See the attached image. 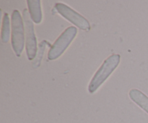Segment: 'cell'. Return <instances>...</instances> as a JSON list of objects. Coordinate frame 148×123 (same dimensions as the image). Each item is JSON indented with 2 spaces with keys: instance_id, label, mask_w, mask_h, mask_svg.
<instances>
[{
  "instance_id": "obj_2",
  "label": "cell",
  "mask_w": 148,
  "mask_h": 123,
  "mask_svg": "<svg viewBox=\"0 0 148 123\" xmlns=\"http://www.w3.org/2000/svg\"><path fill=\"white\" fill-rule=\"evenodd\" d=\"M12 47L16 56H20L25 46V30L24 21L18 10H15L12 13Z\"/></svg>"
},
{
  "instance_id": "obj_6",
  "label": "cell",
  "mask_w": 148,
  "mask_h": 123,
  "mask_svg": "<svg viewBox=\"0 0 148 123\" xmlns=\"http://www.w3.org/2000/svg\"><path fill=\"white\" fill-rule=\"evenodd\" d=\"M27 4L32 21L36 24L40 23L43 19L40 1L39 0H27Z\"/></svg>"
},
{
  "instance_id": "obj_4",
  "label": "cell",
  "mask_w": 148,
  "mask_h": 123,
  "mask_svg": "<svg viewBox=\"0 0 148 123\" xmlns=\"http://www.w3.org/2000/svg\"><path fill=\"white\" fill-rule=\"evenodd\" d=\"M23 21L25 30V47L26 54L29 60H33L36 58L38 52L37 39L35 34L34 25L27 9H25L23 12Z\"/></svg>"
},
{
  "instance_id": "obj_3",
  "label": "cell",
  "mask_w": 148,
  "mask_h": 123,
  "mask_svg": "<svg viewBox=\"0 0 148 123\" xmlns=\"http://www.w3.org/2000/svg\"><path fill=\"white\" fill-rule=\"evenodd\" d=\"M77 33L76 27L71 26L67 27L50 48L48 53V59L49 60H55L58 59L66 51L68 46L71 44Z\"/></svg>"
},
{
  "instance_id": "obj_7",
  "label": "cell",
  "mask_w": 148,
  "mask_h": 123,
  "mask_svg": "<svg viewBox=\"0 0 148 123\" xmlns=\"http://www.w3.org/2000/svg\"><path fill=\"white\" fill-rule=\"evenodd\" d=\"M130 98L148 114V96L138 89H132L129 93Z\"/></svg>"
},
{
  "instance_id": "obj_5",
  "label": "cell",
  "mask_w": 148,
  "mask_h": 123,
  "mask_svg": "<svg viewBox=\"0 0 148 123\" xmlns=\"http://www.w3.org/2000/svg\"><path fill=\"white\" fill-rule=\"evenodd\" d=\"M54 8L62 17L81 30L88 31L90 29V25L88 20L66 4L63 3H56Z\"/></svg>"
},
{
  "instance_id": "obj_9",
  "label": "cell",
  "mask_w": 148,
  "mask_h": 123,
  "mask_svg": "<svg viewBox=\"0 0 148 123\" xmlns=\"http://www.w3.org/2000/svg\"><path fill=\"white\" fill-rule=\"evenodd\" d=\"M47 43L48 42H46V41H43L39 44L37 54H36V58L34 59V62H33V66L34 68H37L40 65V62H41L42 58L43 56V54H44L45 49H46V46Z\"/></svg>"
},
{
  "instance_id": "obj_8",
  "label": "cell",
  "mask_w": 148,
  "mask_h": 123,
  "mask_svg": "<svg viewBox=\"0 0 148 123\" xmlns=\"http://www.w3.org/2000/svg\"><path fill=\"white\" fill-rule=\"evenodd\" d=\"M10 20L7 13H5L3 17L2 27H1V38L4 43H7L10 37Z\"/></svg>"
},
{
  "instance_id": "obj_1",
  "label": "cell",
  "mask_w": 148,
  "mask_h": 123,
  "mask_svg": "<svg viewBox=\"0 0 148 123\" xmlns=\"http://www.w3.org/2000/svg\"><path fill=\"white\" fill-rule=\"evenodd\" d=\"M120 59L121 56L119 54H112L103 62L90 82L88 85L90 93H94L108 79L119 65Z\"/></svg>"
}]
</instances>
